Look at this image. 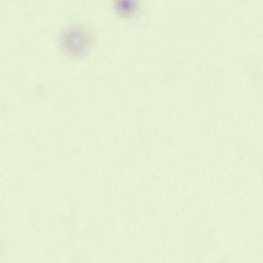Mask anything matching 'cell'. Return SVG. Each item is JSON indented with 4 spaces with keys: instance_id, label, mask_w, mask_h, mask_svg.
<instances>
[{
    "instance_id": "1",
    "label": "cell",
    "mask_w": 263,
    "mask_h": 263,
    "mask_svg": "<svg viewBox=\"0 0 263 263\" xmlns=\"http://www.w3.org/2000/svg\"><path fill=\"white\" fill-rule=\"evenodd\" d=\"M93 38L89 30L81 25H71L60 33L58 44L62 52L74 58H82L90 52Z\"/></svg>"
},
{
    "instance_id": "2",
    "label": "cell",
    "mask_w": 263,
    "mask_h": 263,
    "mask_svg": "<svg viewBox=\"0 0 263 263\" xmlns=\"http://www.w3.org/2000/svg\"><path fill=\"white\" fill-rule=\"evenodd\" d=\"M137 6L135 1H116L114 4L116 12L122 16L132 15L136 11Z\"/></svg>"
}]
</instances>
